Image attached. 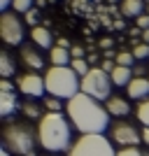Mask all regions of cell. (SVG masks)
<instances>
[{
	"instance_id": "cell-35",
	"label": "cell",
	"mask_w": 149,
	"mask_h": 156,
	"mask_svg": "<svg viewBox=\"0 0 149 156\" xmlns=\"http://www.w3.org/2000/svg\"><path fill=\"white\" fill-rule=\"evenodd\" d=\"M0 156H12V151H9L5 144H2V147H0Z\"/></svg>"
},
{
	"instance_id": "cell-26",
	"label": "cell",
	"mask_w": 149,
	"mask_h": 156,
	"mask_svg": "<svg viewBox=\"0 0 149 156\" xmlns=\"http://www.w3.org/2000/svg\"><path fill=\"white\" fill-rule=\"evenodd\" d=\"M117 156H149V151H142L140 147H126V149H119Z\"/></svg>"
},
{
	"instance_id": "cell-1",
	"label": "cell",
	"mask_w": 149,
	"mask_h": 156,
	"mask_svg": "<svg viewBox=\"0 0 149 156\" xmlns=\"http://www.w3.org/2000/svg\"><path fill=\"white\" fill-rule=\"evenodd\" d=\"M65 112L70 124L82 135H103V130L110 128V112L105 110V105L82 91L65 103Z\"/></svg>"
},
{
	"instance_id": "cell-19",
	"label": "cell",
	"mask_w": 149,
	"mask_h": 156,
	"mask_svg": "<svg viewBox=\"0 0 149 156\" xmlns=\"http://www.w3.org/2000/svg\"><path fill=\"white\" fill-rule=\"evenodd\" d=\"M21 114L28 119H42L44 114H42V110H40V105L35 103V100H26V103L21 105Z\"/></svg>"
},
{
	"instance_id": "cell-4",
	"label": "cell",
	"mask_w": 149,
	"mask_h": 156,
	"mask_svg": "<svg viewBox=\"0 0 149 156\" xmlns=\"http://www.w3.org/2000/svg\"><path fill=\"white\" fill-rule=\"evenodd\" d=\"M44 84H47V93L61 100H70L82 91V79L70 65H51L44 72Z\"/></svg>"
},
{
	"instance_id": "cell-3",
	"label": "cell",
	"mask_w": 149,
	"mask_h": 156,
	"mask_svg": "<svg viewBox=\"0 0 149 156\" xmlns=\"http://www.w3.org/2000/svg\"><path fill=\"white\" fill-rule=\"evenodd\" d=\"M2 144L16 156H37V128L28 121H7L2 128Z\"/></svg>"
},
{
	"instance_id": "cell-18",
	"label": "cell",
	"mask_w": 149,
	"mask_h": 156,
	"mask_svg": "<svg viewBox=\"0 0 149 156\" xmlns=\"http://www.w3.org/2000/svg\"><path fill=\"white\" fill-rule=\"evenodd\" d=\"M0 75H2V79H7V77L14 75V58L5 51V49L0 51Z\"/></svg>"
},
{
	"instance_id": "cell-7",
	"label": "cell",
	"mask_w": 149,
	"mask_h": 156,
	"mask_svg": "<svg viewBox=\"0 0 149 156\" xmlns=\"http://www.w3.org/2000/svg\"><path fill=\"white\" fill-rule=\"evenodd\" d=\"M23 21L19 19V14L14 12V9H7V12L0 14V37L2 42L9 47H16L23 42Z\"/></svg>"
},
{
	"instance_id": "cell-21",
	"label": "cell",
	"mask_w": 149,
	"mask_h": 156,
	"mask_svg": "<svg viewBox=\"0 0 149 156\" xmlns=\"http://www.w3.org/2000/svg\"><path fill=\"white\" fill-rule=\"evenodd\" d=\"M70 68L77 72L79 77H86V75H89V70H91V65H89V61H86V58H72Z\"/></svg>"
},
{
	"instance_id": "cell-5",
	"label": "cell",
	"mask_w": 149,
	"mask_h": 156,
	"mask_svg": "<svg viewBox=\"0 0 149 156\" xmlns=\"http://www.w3.org/2000/svg\"><path fill=\"white\" fill-rule=\"evenodd\" d=\"M68 156H117V151L105 135H79Z\"/></svg>"
},
{
	"instance_id": "cell-9",
	"label": "cell",
	"mask_w": 149,
	"mask_h": 156,
	"mask_svg": "<svg viewBox=\"0 0 149 156\" xmlns=\"http://www.w3.org/2000/svg\"><path fill=\"white\" fill-rule=\"evenodd\" d=\"M16 89L23 96H30V98H42L47 93L44 77L37 75V72H23V75H19L16 77Z\"/></svg>"
},
{
	"instance_id": "cell-40",
	"label": "cell",
	"mask_w": 149,
	"mask_h": 156,
	"mask_svg": "<svg viewBox=\"0 0 149 156\" xmlns=\"http://www.w3.org/2000/svg\"><path fill=\"white\" fill-rule=\"evenodd\" d=\"M147 14H149V5H147Z\"/></svg>"
},
{
	"instance_id": "cell-16",
	"label": "cell",
	"mask_w": 149,
	"mask_h": 156,
	"mask_svg": "<svg viewBox=\"0 0 149 156\" xmlns=\"http://www.w3.org/2000/svg\"><path fill=\"white\" fill-rule=\"evenodd\" d=\"M49 61H51V65H70L72 63L70 49H63L56 44L54 49H49Z\"/></svg>"
},
{
	"instance_id": "cell-38",
	"label": "cell",
	"mask_w": 149,
	"mask_h": 156,
	"mask_svg": "<svg viewBox=\"0 0 149 156\" xmlns=\"http://www.w3.org/2000/svg\"><path fill=\"white\" fill-rule=\"evenodd\" d=\"M128 35H133V37H137V35H140V28H130V30H128Z\"/></svg>"
},
{
	"instance_id": "cell-32",
	"label": "cell",
	"mask_w": 149,
	"mask_h": 156,
	"mask_svg": "<svg viewBox=\"0 0 149 156\" xmlns=\"http://www.w3.org/2000/svg\"><path fill=\"white\" fill-rule=\"evenodd\" d=\"M59 47H63V49H72V44H70V40H68V37H59Z\"/></svg>"
},
{
	"instance_id": "cell-10",
	"label": "cell",
	"mask_w": 149,
	"mask_h": 156,
	"mask_svg": "<svg viewBox=\"0 0 149 156\" xmlns=\"http://www.w3.org/2000/svg\"><path fill=\"white\" fill-rule=\"evenodd\" d=\"M19 56L30 70H42V65H44V58H42V54L37 51L35 44H23L19 49Z\"/></svg>"
},
{
	"instance_id": "cell-37",
	"label": "cell",
	"mask_w": 149,
	"mask_h": 156,
	"mask_svg": "<svg viewBox=\"0 0 149 156\" xmlns=\"http://www.w3.org/2000/svg\"><path fill=\"white\" fill-rule=\"evenodd\" d=\"M142 42H144V44H149V28H147V30H142Z\"/></svg>"
},
{
	"instance_id": "cell-11",
	"label": "cell",
	"mask_w": 149,
	"mask_h": 156,
	"mask_svg": "<svg viewBox=\"0 0 149 156\" xmlns=\"http://www.w3.org/2000/svg\"><path fill=\"white\" fill-rule=\"evenodd\" d=\"M126 93H128V98H135V100H147L149 96V79L147 77H133L130 79V84L126 86Z\"/></svg>"
},
{
	"instance_id": "cell-31",
	"label": "cell",
	"mask_w": 149,
	"mask_h": 156,
	"mask_svg": "<svg viewBox=\"0 0 149 156\" xmlns=\"http://www.w3.org/2000/svg\"><path fill=\"white\" fill-rule=\"evenodd\" d=\"M98 47H100V49H105V51H110V47H112V40H110V37H103L100 42H98Z\"/></svg>"
},
{
	"instance_id": "cell-28",
	"label": "cell",
	"mask_w": 149,
	"mask_h": 156,
	"mask_svg": "<svg viewBox=\"0 0 149 156\" xmlns=\"http://www.w3.org/2000/svg\"><path fill=\"white\" fill-rule=\"evenodd\" d=\"M135 23H137L140 30H147V28H149V14H140V16L135 19Z\"/></svg>"
},
{
	"instance_id": "cell-30",
	"label": "cell",
	"mask_w": 149,
	"mask_h": 156,
	"mask_svg": "<svg viewBox=\"0 0 149 156\" xmlns=\"http://www.w3.org/2000/svg\"><path fill=\"white\" fill-rule=\"evenodd\" d=\"M0 91H14V84L9 79H0Z\"/></svg>"
},
{
	"instance_id": "cell-2",
	"label": "cell",
	"mask_w": 149,
	"mask_h": 156,
	"mask_svg": "<svg viewBox=\"0 0 149 156\" xmlns=\"http://www.w3.org/2000/svg\"><path fill=\"white\" fill-rule=\"evenodd\" d=\"M37 140L47 151H65L72 147V126L61 112H44L37 121Z\"/></svg>"
},
{
	"instance_id": "cell-15",
	"label": "cell",
	"mask_w": 149,
	"mask_h": 156,
	"mask_svg": "<svg viewBox=\"0 0 149 156\" xmlns=\"http://www.w3.org/2000/svg\"><path fill=\"white\" fill-rule=\"evenodd\" d=\"M112 84L114 86H128L130 79H133V68H123V65H117L112 70Z\"/></svg>"
},
{
	"instance_id": "cell-22",
	"label": "cell",
	"mask_w": 149,
	"mask_h": 156,
	"mask_svg": "<svg viewBox=\"0 0 149 156\" xmlns=\"http://www.w3.org/2000/svg\"><path fill=\"white\" fill-rule=\"evenodd\" d=\"M130 54L135 56V61H144V58H149V44H144V42H137V44H133Z\"/></svg>"
},
{
	"instance_id": "cell-27",
	"label": "cell",
	"mask_w": 149,
	"mask_h": 156,
	"mask_svg": "<svg viewBox=\"0 0 149 156\" xmlns=\"http://www.w3.org/2000/svg\"><path fill=\"white\" fill-rule=\"evenodd\" d=\"M23 23H30L33 28H37V9H35V7L23 14Z\"/></svg>"
},
{
	"instance_id": "cell-34",
	"label": "cell",
	"mask_w": 149,
	"mask_h": 156,
	"mask_svg": "<svg viewBox=\"0 0 149 156\" xmlns=\"http://www.w3.org/2000/svg\"><path fill=\"white\" fill-rule=\"evenodd\" d=\"M0 7H2V12H7V7H12V0H0Z\"/></svg>"
},
{
	"instance_id": "cell-29",
	"label": "cell",
	"mask_w": 149,
	"mask_h": 156,
	"mask_svg": "<svg viewBox=\"0 0 149 156\" xmlns=\"http://www.w3.org/2000/svg\"><path fill=\"white\" fill-rule=\"evenodd\" d=\"M84 47H79V44H72V49H70V56L72 58H84Z\"/></svg>"
},
{
	"instance_id": "cell-13",
	"label": "cell",
	"mask_w": 149,
	"mask_h": 156,
	"mask_svg": "<svg viewBox=\"0 0 149 156\" xmlns=\"http://www.w3.org/2000/svg\"><path fill=\"white\" fill-rule=\"evenodd\" d=\"M30 40L37 49H54V37H51V30L44 26H37V28H30Z\"/></svg>"
},
{
	"instance_id": "cell-23",
	"label": "cell",
	"mask_w": 149,
	"mask_h": 156,
	"mask_svg": "<svg viewBox=\"0 0 149 156\" xmlns=\"http://www.w3.org/2000/svg\"><path fill=\"white\" fill-rule=\"evenodd\" d=\"M42 105L47 107V112H61V107H63L61 98H54V96H47V98H42Z\"/></svg>"
},
{
	"instance_id": "cell-6",
	"label": "cell",
	"mask_w": 149,
	"mask_h": 156,
	"mask_svg": "<svg viewBox=\"0 0 149 156\" xmlns=\"http://www.w3.org/2000/svg\"><path fill=\"white\" fill-rule=\"evenodd\" d=\"M112 77L103 68H91L89 75L82 77V93L96 98V100H107L112 96Z\"/></svg>"
},
{
	"instance_id": "cell-20",
	"label": "cell",
	"mask_w": 149,
	"mask_h": 156,
	"mask_svg": "<svg viewBox=\"0 0 149 156\" xmlns=\"http://www.w3.org/2000/svg\"><path fill=\"white\" fill-rule=\"evenodd\" d=\"M135 117H137V121L142 126H147L149 128V98L147 100H142V103L135 107Z\"/></svg>"
},
{
	"instance_id": "cell-8",
	"label": "cell",
	"mask_w": 149,
	"mask_h": 156,
	"mask_svg": "<svg viewBox=\"0 0 149 156\" xmlns=\"http://www.w3.org/2000/svg\"><path fill=\"white\" fill-rule=\"evenodd\" d=\"M110 137L117 144H121L123 149L126 147H137L142 142V130H137L130 121H117V124L110 126Z\"/></svg>"
},
{
	"instance_id": "cell-33",
	"label": "cell",
	"mask_w": 149,
	"mask_h": 156,
	"mask_svg": "<svg viewBox=\"0 0 149 156\" xmlns=\"http://www.w3.org/2000/svg\"><path fill=\"white\" fill-rule=\"evenodd\" d=\"M142 142H144V144L149 147V128H147V126L142 128Z\"/></svg>"
},
{
	"instance_id": "cell-25",
	"label": "cell",
	"mask_w": 149,
	"mask_h": 156,
	"mask_svg": "<svg viewBox=\"0 0 149 156\" xmlns=\"http://www.w3.org/2000/svg\"><path fill=\"white\" fill-rule=\"evenodd\" d=\"M12 9L16 14H26L28 9H33V0H12Z\"/></svg>"
},
{
	"instance_id": "cell-36",
	"label": "cell",
	"mask_w": 149,
	"mask_h": 156,
	"mask_svg": "<svg viewBox=\"0 0 149 156\" xmlns=\"http://www.w3.org/2000/svg\"><path fill=\"white\" fill-rule=\"evenodd\" d=\"M114 28H119V30H123V28H126V23H123L121 19H117V21H114Z\"/></svg>"
},
{
	"instance_id": "cell-24",
	"label": "cell",
	"mask_w": 149,
	"mask_h": 156,
	"mask_svg": "<svg viewBox=\"0 0 149 156\" xmlns=\"http://www.w3.org/2000/svg\"><path fill=\"white\" fill-rule=\"evenodd\" d=\"M133 63H135V56H133L130 51H119V54H117V65L133 68Z\"/></svg>"
},
{
	"instance_id": "cell-39",
	"label": "cell",
	"mask_w": 149,
	"mask_h": 156,
	"mask_svg": "<svg viewBox=\"0 0 149 156\" xmlns=\"http://www.w3.org/2000/svg\"><path fill=\"white\" fill-rule=\"evenodd\" d=\"M107 2H110V5H114V2H121V0H107Z\"/></svg>"
},
{
	"instance_id": "cell-14",
	"label": "cell",
	"mask_w": 149,
	"mask_h": 156,
	"mask_svg": "<svg viewBox=\"0 0 149 156\" xmlns=\"http://www.w3.org/2000/svg\"><path fill=\"white\" fill-rule=\"evenodd\" d=\"M19 107V98L14 91H0V114L2 117H12Z\"/></svg>"
},
{
	"instance_id": "cell-17",
	"label": "cell",
	"mask_w": 149,
	"mask_h": 156,
	"mask_svg": "<svg viewBox=\"0 0 149 156\" xmlns=\"http://www.w3.org/2000/svg\"><path fill=\"white\" fill-rule=\"evenodd\" d=\"M142 7H144L142 0H121V14H123V16H133V19H137V16L142 14Z\"/></svg>"
},
{
	"instance_id": "cell-12",
	"label": "cell",
	"mask_w": 149,
	"mask_h": 156,
	"mask_svg": "<svg viewBox=\"0 0 149 156\" xmlns=\"http://www.w3.org/2000/svg\"><path fill=\"white\" fill-rule=\"evenodd\" d=\"M105 110L110 112V117H128L130 114V103L126 98L119 96H110L105 100Z\"/></svg>"
}]
</instances>
